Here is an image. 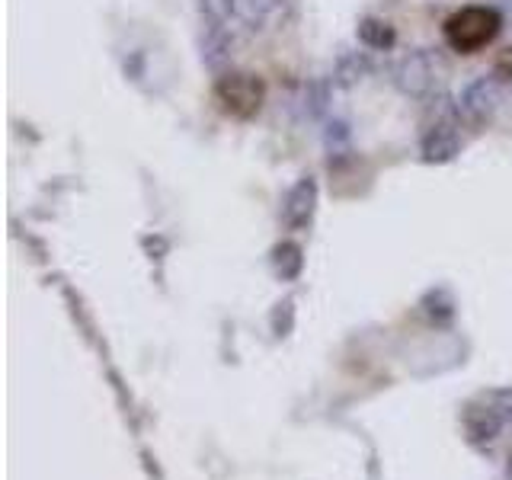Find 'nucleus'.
<instances>
[{
	"instance_id": "1",
	"label": "nucleus",
	"mask_w": 512,
	"mask_h": 480,
	"mask_svg": "<svg viewBox=\"0 0 512 480\" xmlns=\"http://www.w3.org/2000/svg\"><path fill=\"white\" fill-rule=\"evenodd\" d=\"M503 29V16L500 10L484 7V4H471L461 7L445 20V42L452 52L458 55H474L480 48H487Z\"/></svg>"
},
{
	"instance_id": "2",
	"label": "nucleus",
	"mask_w": 512,
	"mask_h": 480,
	"mask_svg": "<svg viewBox=\"0 0 512 480\" xmlns=\"http://www.w3.org/2000/svg\"><path fill=\"white\" fill-rule=\"evenodd\" d=\"M391 80L410 100H429V96H436L439 87V58L429 48H413V52L394 61Z\"/></svg>"
},
{
	"instance_id": "3",
	"label": "nucleus",
	"mask_w": 512,
	"mask_h": 480,
	"mask_svg": "<svg viewBox=\"0 0 512 480\" xmlns=\"http://www.w3.org/2000/svg\"><path fill=\"white\" fill-rule=\"evenodd\" d=\"M263 96H266V87L256 74L224 71L215 84V100L234 119H253L256 112L263 109Z\"/></svg>"
},
{
	"instance_id": "4",
	"label": "nucleus",
	"mask_w": 512,
	"mask_h": 480,
	"mask_svg": "<svg viewBox=\"0 0 512 480\" xmlns=\"http://www.w3.org/2000/svg\"><path fill=\"white\" fill-rule=\"evenodd\" d=\"M503 80L496 74H484V77H474L468 84L461 87V96H458V109L461 116L474 122V125H484L496 116V109L503 103Z\"/></svg>"
},
{
	"instance_id": "5",
	"label": "nucleus",
	"mask_w": 512,
	"mask_h": 480,
	"mask_svg": "<svg viewBox=\"0 0 512 480\" xmlns=\"http://www.w3.org/2000/svg\"><path fill=\"white\" fill-rule=\"evenodd\" d=\"M199 48H202V64H205V68L215 71V74H224V68L231 64V52H234V36H231L228 23L205 20L202 23Z\"/></svg>"
},
{
	"instance_id": "6",
	"label": "nucleus",
	"mask_w": 512,
	"mask_h": 480,
	"mask_svg": "<svg viewBox=\"0 0 512 480\" xmlns=\"http://www.w3.org/2000/svg\"><path fill=\"white\" fill-rule=\"evenodd\" d=\"M314 208H317V180L308 173L288 189L285 196V221L288 228H304L311 218H314Z\"/></svg>"
},
{
	"instance_id": "7",
	"label": "nucleus",
	"mask_w": 512,
	"mask_h": 480,
	"mask_svg": "<svg viewBox=\"0 0 512 480\" xmlns=\"http://www.w3.org/2000/svg\"><path fill=\"white\" fill-rule=\"evenodd\" d=\"M375 74V61L368 52H346L336 58V68H333V84L343 87V90H352L365 84L368 77Z\"/></svg>"
},
{
	"instance_id": "8",
	"label": "nucleus",
	"mask_w": 512,
	"mask_h": 480,
	"mask_svg": "<svg viewBox=\"0 0 512 480\" xmlns=\"http://www.w3.org/2000/svg\"><path fill=\"white\" fill-rule=\"evenodd\" d=\"M359 42L372 52H391L397 42V32L388 20H378V16H365L359 23Z\"/></svg>"
},
{
	"instance_id": "9",
	"label": "nucleus",
	"mask_w": 512,
	"mask_h": 480,
	"mask_svg": "<svg viewBox=\"0 0 512 480\" xmlns=\"http://www.w3.org/2000/svg\"><path fill=\"white\" fill-rule=\"evenodd\" d=\"M304 112H308V119H324L330 112V80L317 77L311 80L308 87H304Z\"/></svg>"
},
{
	"instance_id": "10",
	"label": "nucleus",
	"mask_w": 512,
	"mask_h": 480,
	"mask_svg": "<svg viewBox=\"0 0 512 480\" xmlns=\"http://www.w3.org/2000/svg\"><path fill=\"white\" fill-rule=\"evenodd\" d=\"M282 10V0H240V16L253 26V29H260L263 23H269L272 16H279Z\"/></svg>"
},
{
	"instance_id": "11",
	"label": "nucleus",
	"mask_w": 512,
	"mask_h": 480,
	"mask_svg": "<svg viewBox=\"0 0 512 480\" xmlns=\"http://www.w3.org/2000/svg\"><path fill=\"white\" fill-rule=\"evenodd\" d=\"M349 138H352V132H349V125L343 119H330L327 122V128H324V148H327L330 157L346 154L349 151Z\"/></svg>"
},
{
	"instance_id": "12",
	"label": "nucleus",
	"mask_w": 512,
	"mask_h": 480,
	"mask_svg": "<svg viewBox=\"0 0 512 480\" xmlns=\"http://www.w3.org/2000/svg\"><path fill=\"white\" fill-rule=\"evenodd\" d=\"M240 10V0H202V16L205 20H221L231 23Z\"/></svg>"
},
{
	"instance_id": "13",
	"label": "nucleus",
	"mask_w": 512,
	"mask_h": 480,
	"mask_svg": "<svg viewBox=\"0 0 512 480\" xmlns=\"http://www.w3.org/2000/svg\"><path fill=\"white\" fill-rule=\"evenodd\" d=\"M493 74L503 80V84H512V48H506V52L496 58V68Z\"/></svg>"
}]
</instances>
